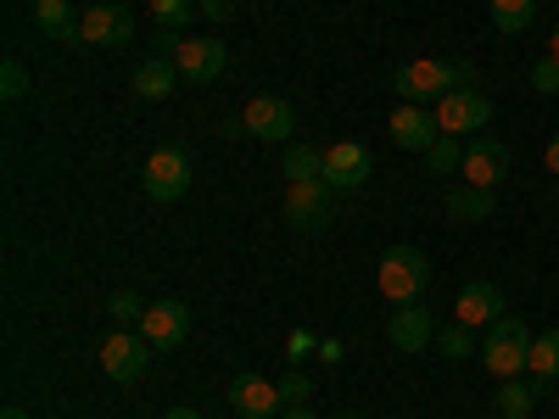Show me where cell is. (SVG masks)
Here are the masks:
<instances>
[{
    "label": "cell",
    "mask_w": 559,
    "mask_h": 419,
    "mask_svg": "<svg viewBox=\"0 0 559 419\" xmlns=\"http://www.w3.org/2000/svg\"><path fill=\"white\" fill-rule=\"evenodd\" d=\"M464 79H476L471 73V62H437V57H426V62H403L397 73H392V89L403 101H442L448 89H459Z\"/></svg>",
    "instance_id": "1"
},
{
    "label": "cell",
    "mask_w": 559,
    "mask_h": 419,
    "mask_svg": "<svg viewBox=\"0 0 559 419\" xmlns=\"http://www.w3.org/2000/svg\"><path fill=\"white\" fill-rule=\"evenodd\" d=\"M532 342L537 336H526V324L503 313L498 324H487V336H481V369H487V375H498V381H515L521 369H526Z\"/></svg>",
    "instance_id": "2"
},
{
    "label": "cell",
    "mask_w": 559,
    "mask_h": 419,
    "mask_svg": "<svg viewBox=\"0 0 559 419\" xmlns=\"http://www.w3.org/2000/svg\"><path fill=\"white\" fill-rule=\"evenodd\" d=\"M381 291H386V302H419V291L431 286V263H426V252L419 247H392L386 258H381Z\"/></svg>",
    "instance_id": "3"
},
{
    "label": "cell",
    "mask_w": 559,
    "mask_h": 419,
    "mask_svg": "<svg viewBox=\"0 0 559 419\" xmlns=\"http://www.w3.org/2000/svg\"><path fill=\"white\" fill-rule=\"evenodd\" d=\"M140 179H146V196L152 202H179L185 191H191V152H179V146H163L146 157V168H140Z\"/></svg>",
    "instance_id": "4"
},
{
    "label": "cell",
    "mask_w": 559,
    "mask_h": 419,
    "mask_svg": "<svg viewBox=\"0 0 559 419\" xmlns=\"http://www.w3.org/2000/svg\"><path fill=\"white\" fill-rule=\"evenodd\" d=\"M286 218L292 229H302V236H313V229H324L336 218V191L324 179H297L286 184Z\"/></svg>",
    "instance_id": "5"
},
{
    "label": "cell",
    "mask_w": 559,
    "mask_h": 419,
    "mask_svg": "<svg viewBox=\"0 0 559 419\" xmlns=\"http://www.w3.org/2000/svg\"><path fill=\"white\" fill-rule=\"evenodd\" d=\"M146 363H152V342L140 331H112L102 342V369H107V381H118V386H134L140 375H146Z\"/></svg>",
    "instance_id": "6"
},
{
    "label": "cell",
    "mask_w": 559,
    "mask_h": 419,
    "mask_svg": "<svg viewBox=\"0 0 559 419\" xmlns=\"http://www.w3.org/2000/svg\"><path fill=\"white\" fill-rule=\"evenodd\" d=\"M437 123H442V134H476L481 123H492V101L476 84H459L437 101Z\"/></svg>",
    "instance_id": "7"
},
{
    "label": "cell",
    "mask_w": 559,
    "mask_h": 419,
    "mask_svg": "<svg viewBox=\"0 0 559 419\" xmlns=\"http://www.w3.org/2000/svg\"><path fill=\"white\" fill-rule=\"evenodd\" d=\"M224 62H229V51L213 34H191V39H179V51H174V68H179L185 84H213L224 73Z\"/></svg>",
    "instance_id": "8"
},
{
    "label": "cell",
    "mask_w": 559,
    "mask_h": 419,
    "mask_svg": "<svg viewBox=\"0 0 559 419\" xmlns=\"http://www.w3.org/2000/svg\"><path fill=\"white\" fill-rule=\"evenodd\" d=\"M134 331L152 342V352H157V347H179L185 336H191V308H185V302H174V297H163V302H146V319H140Z\"/></svg>",
    "instance_id": "9"
},
{
    "label": "cell",
    "mask_w": 559,
    "mask_h": 419,
    "mask_svg": "<svg viewBox=\"0 0 559 419\" xmlns=\"http://www.w3.org/2000/svg\"><path fill=\"white\" fill-rule=\"evenodd\" d=\"M386 336H392L397 352H426V347H437V319H431L426 302H397Z\"/></svg>",
    "instance_id": "10"
},
{
    "label": "cell",
    "mask_w": 559,
    "mask_h": 419,
    "mask_svg": "<svg viewBox=\"0 0 559 419\" xmlns=\"http://www.w3.org/2000/svg\"><path fill=\"white\" fill-rule=\"evenodd\" d=\"M241 123H247V134H258V140H292L302 118H297V107H292L286 96H252L247 112H241Z\"/></svg>",
    "instance_id": "11"
},
{
    "label": "cell",
    "mask_w": 559,
    "mask_h": 419,
    "mask_svg": "<svg viewBox=\"0 0 559 419\" xmlns=\"http://www.w3.org/2000/svg\"><path fill=\"white\" fill-rule=\"evenodd\" d=\"M84 39L102 45V51H123V45L134 39V17L129 7H118V0H102V7L84 12Z\"/></svg>",
    "instance_id": "12"
},
{
    "label": "cell",
    "mask_w": 559,
    "mask_h": 419,
    "mask_svg": "<svg viewBox=\"0 0 559 419\" xmlns=\"http://www.w3.org/2000/svg\"><path fill=\"white\" fill-rule=\"evenodd\" d=\"M331 191L342 196V191H358V184L369 179V152L358 146V140H336L331 152H324V173H319Z\"/></svg>",
    "instance_id": "13"
},
{
    "label": "cell",
    "mask_w": 559,
    "mask_h": 419,
    "mask_svg": "<svg viewBox=\"0 0 559 419\" xmlns=\"http://www.w3.org/2000/svg\"><path fill=\"white\" fill-rule=\"evenodd\" d=\"M459 173H464V184H481V191H498V184L509 179V152L498 146L492 134H481L476 146L464 152V168H459Z\"/></svg>",
    "instance_id": "14"
},
{
    "label": "cell",
    "mask_w": 559,
    "mask_h": 419,
    "mask_svg": "<svg viewBox=\"0 0 559 419\" xmlns=\"http://www.w3.org/2000/svg\"><path fill=\"white\" fill-rule=\"evenodd\" d=\"M392 146H403V152H431L437 146V134H442V123H437V112H426V107H397L392 112Z\"/></svg>",
    "instance_id": "15"
},
{
    "label": "cell",
    "mask_w": 559,
    "mask_h": 419,
    "mask_svg": "<svg viewBox=\"0 0 559 419\" xmlns=\"http://www.w3.org/2000/svg\"><path fill=\"white\" fill-rule=\"evenodd\" d=\"M229 408H236L241 419H280V386L258 381V375H236L229 381Z\"/></svg>",
    "instance_id": "16"
},
{
    "label": "cell",
    "mask_w": 559,
    "mask_h": 419,
    "mask_svg": "<svg viewBox=\"0 0 559 419\" xmlns=\"http://www.w3.org/2000/svg\"><path fill=\"white\" fill-rule=\"evenodd\" d=\"M453 313H459V324H498L503 319V291L492 286V279H471V286L459 291V302H453Z\"/></svg>",
    "instance_id": "17"
},
{
    "label": "cell",
    "mask_w": 559,
    "mask_h": 419,
    "mask_svg": "<svg viewBox=\"0 0 559 419\" xmlns=\"http://www.w3.org/2000/svg\"><path fill=\"white\" fill-rule=\"evenodd\" d=\"M34 23H39V34H51L57 45L84 39V17L73 12V0H34Z\"/></svg>",
    "instance_id": "18"
},
{
    "label": "cell",
    "mask_w": 559,
    "mask_h": 419,
    "mask_svg": "<svg viewBox=\"0 0 559 419\" xmlns=\"http://www.w3.org/2000/svg\"><path fill=\"white\" fill-rule=\"evenodd\" d=\"M129 84H134V96H140V101H168V96H174V84H179V68H174L168 57H152V62H140V68H134Z\"/></svg>",
    "instance_id": "19"
},
{
    "label": "cell",
    "mask_w": 559,
    "mask_h": 419,
    "mask_svg": "<svg viewBox=\"0 0 559 419\" xmlns=\"http://www.w3.org/2000/svg\"><path fill=\"white\" fill-rule=\"evenodd\" d=\"M442 207L459 224H481V218H492V191H481V184H453V191L442 196Z\"/></svg>",
    "instance_id": "20"
},
{
    "label": "cell",
    "mask_w": 559,
    "mask_h": 419,
    "mask_svg": "<svg viewBox=\"0 0 559 419\" xmlns=\"http://www.w3.org/2000/svg\"><path fill=\"white\" fill-rule=\"evenodd\" d=\"M537 381H503L498 392H492V403H498V419H532V408H537Z\"/></svg>",
    "instance_id": "21"
},
{
    "label": "cell",
    "mask_w": 559,
    "mask_h": 419,
    "mask_svg": "<svg viewBox=\"0 0 559 419\" xmlns=\"http://www.w3.org/2000/svg\"><path fill=\"white\" fill-rule=\"evenodd\" d=\"M526 369H532V381H537V386H554V381H559V324H554V331H543V336L532 342Z\"/></svg>",
    "instance_id": "22"
},
{
    "label": "cell",
    "mask_w": 559,
    "mask_h": 419,
    "mask_svg": "<svg viewBox=\"0 0 559 419\" xmlns=\"http://www.w3.org/2000/svg\"><path fill=\"white\" fill-rule=\"evenodd\" d=\"M487 12H492L498 34H526L537 17V0H487Z\"/></svg>",
    "instance_id": "23"
},
{
    "label": "cell",
    "mask_w": 559,
    "mask_h": 419,
    "mask_svg": "<svg viewBox=\"0 0 559 419\" xmlns=\"http://www.w3.org/2000/svg\"><path fill=\"white\" fill-rule=\"evenodd\" d=\"M464 152H471V146H459V134H437V146L426 152V168H431V179H448V173H459V168H464Z\"/></svg>",
    "instance_id": "24"
},
{
    "label": "cell",
    "mask_w": 559,
    "mask_h": 419,
    "mask_svg": "<svg viewBox=\"0 0 559 419\" xmlns=\"http://www.w3.org/2000/svg\"><path fill=\"white\" fill-rule=\"evenodd\" d=\"M280 168H286V184H297V179H319V173H324V152L302 140V146L286 152V163H280Z\"/></svg>",
    "instance_id": "25"
},
{
    "label": "cell",
    "mask_w": 559,
    "mask_h": 419,
    "mask_svg": "<svg viewBox=\"0 0 559 419\" xmlns=\"http://www.w3.org/2000/svg\"><path fill=\"white\" fill-rule=\"evenodd\" d=\"M437 352L442 358H471V352H481V342H476L471 324H448V331H437Z\"/></svg>",
    "instance_id": "26"
},
{
    "label": "cell",
    "mask_w": 559,
    "mask_h": 419,
    "mask_svg": "<svg viewBox=\"0 0 559 419\" xmlns=\"http://www.w3.org/2000/svg\"><path fill=\"white\" fill-rule=\"evenodd\" d=\"M202 7H197V0H152V17H157V28H185V23H191Z\"/></svg>",
    "instance_id": "27"
},
{
    "label": "cell",
    "mask_w": 559,
    "mask_h": 419,
    "mask_svg": "<svg viewBox=\"0 0 559 419\" xmlns=\"http://www.w3.org/2000/svg\"><path fill=\"white\" fill-rule=\"evenodd\" d=\"M107 313H112V324H118V331H134V324L146 319V302H140L134 291H118V297L107 302Z\"/></svg>",
    "instance_id": "28"
},
{
    "label": "cell",
    "mask_w": 559,
    "mask_h": 419,
    "mask_svg": "<svg viewBox=\"0 0 559 419\" xmlns=\"http://www.w3.org/2000/svg\"><path fill=\"white\" fill-rule=\"evenodd\" d=\"M23 89H28V68H23V62H7V68H0V96L17 101Z\"/></svg>",
    "instance_id": "29"
},
{
    "label": "cell",
    "mask_w": 559,
    "mask_h": 419,
    "mask_svg": "<svg viewBox=\"0 0 559 419\" xmlns=\"http://www.w3.org/2000/svg\"><path fill=\"white\" fill-rule=\"evenodd\" d=\"M532 84L543 89V96H559V62H554V57H543V62L532 68Z\"/></svg>",
    "instance_id": "30"
},
{
    "label": "cell",
    "mask_w": 559,
    "mask_h": 419,
    "mask_svg": "<svg viewBox=\"0 0 559 419\" xmlns=\"http://www.w3.org/2000/svg\"><path fill=\"white\" fill-rule=\"evenodd\" d=\"M302 397H308V381H302V369H292V375L280 381V403H286V408H297Z\"/></svg>",
    "instance_id": "31"
},
{
    "label": "cell",
    "mask_w": 559,
    "mask_h": 419,
    "mask_svg": "<svg viewBox=\"0 0 559 419\" xmlns=\"http://www.w3.org/2000/svg\"><path fill=\"white\" fill-rule=\"evenodd\" d=\"M286 352H292V363L302 369V358H308V352H319V336H308V331H292V342H286Z\"/></svg>",
    "instance_id": "32"
},
{
    "label": "cell",
    "mask_w": 559,
    "mask_h": 419,
    "mask_svg": "<svg viewBox=\"0 0 559 419\" xmlns=\"http://www.w3.org/2000/svg\"><path fill=\"white\" fill-rule=\"evenodd\" d=\"M202 17L207 23H224L229 17V0H202Z\"/></svg>",
    "instance_id": "33"
},
{
    "label": "cell",
    "mask_w": 559,
    "mask_h": 419,
    "mask_svg": "<svg viewBox=\"0 0 559 419\" xmlns=\"http://www.w3.org/2000/svg\"><path fill=\"white\" fill-rule=\"evenodd\" d=\"M543 163H548V173L559 179V134H554V140H548V146H543Z\"/></svg>",
    "instance_id": "34"
},
{
    "label": "cell",
    "mask_w": 559,
    "mask_h": 419,
    "mask_svg": "<svg viewBox=\"0 0 559 419\" xmlns=\"http://www.w3.org/2000/svg\"><path fill=\"white\" fill-rule=\"evenodd\" d=\"M319 358L324 363H342V342H319Z\"/></svg>",
    "instance_id": "35"
},
{
    "label": "cell",
    "mask_w": 559,
    "mask_h": 419,
    "mask_svg": "<svg viewBox=\"0 0 559 419\" xmlns=\"http://www.w3.org/2000/svg\"><path fill=\"white\" fill-rule=\"evenodd\" d=\"M280 419H313V408H308V403H297V408H280Z\"/></svg>",
    "instance_id": "36"
},
{
    "label": "cell",
    "mask_w": 559,
    "mask_h": 419,
    "mask_svg": "<svg viewBox=\"0 0 559 419\" xmlns=\"http://www.w3.org/2000/svg\"><path fill=\"white\" fill-rule=\"evenodd\" d=\"M163 419H202V414H197V408H168Z\"/></svg>",
    "instance_id": "37"
},
{
    "label": "cell",
    "mask_w": 559,
    "mask_h": 419,
    "mask_svg": "<svg viewBox=\"0 0 559 419\" xmlns=\"http://www.w3.org/2000/svg\"><path fill=\"white\" fill-rule=\"evenodd\" d=\"M548 57L559 62V23H554V34H548Z\"/></svg>",
    "instance_id": "38"
},
{
    "label": "cell",
    "mask_w": 559,
    "mask_h": 419,
    "mask_svg": "<svg viewBox=\"0 0 559 419\" xmlns=\"http://www.w3.org/2000/svg\"><path fill=\"white\" fill-rule=\"evenodd\" d=\"M0 419H28V414H23V408H7V414H0Z\"/></svg>",
    "instance_id": "39"
},
{
    "label": "cell",
    "mask_w": 559,
    "mask_h": 419,
    "mask_svg": "<svg viewBox=\"0 0 559 419\" xmlns=\"http://www.w3.org/2000/svg\"><path fill=\"white\" fill-rule=\"evenodd\" d=\"M554 202H559V184H554Z\"/></svg>",
    "instance_id": "40"
}]
</instances>
